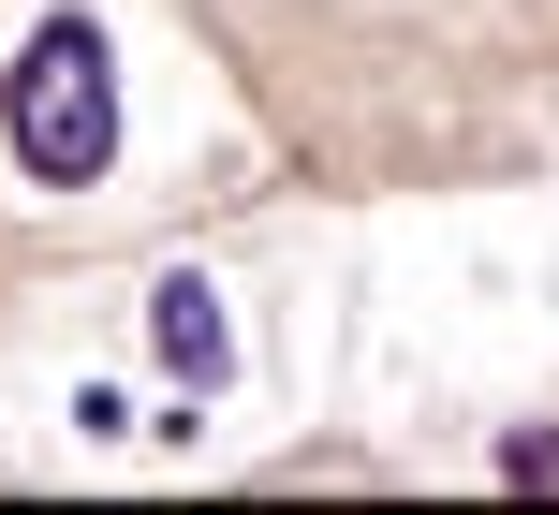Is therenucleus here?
Wrapping results in <instances>:
<instances>
[{"mask_svg":"<svg viewBox=\"0 0 559 515\" xmlns=\"http://www.w3.org/2000/svg\"><path fill=\"white\" fill-rule=\"evenodd\" d=\"M147 339H163V369L192 383V398L236 369V324H222V295H206V280H163V295H147Z\"/></svg>","mask_w":559,"mask_h":515,"instance_id":"2","label":"nucleus"},{"mask_svg":"<svg viewBox=\"0 0 559 515\" xmlns=\"http://www.w3.org/2000/svg\"><path fill=\"white\" fill-rule=\"evenodd\" d=\"M0 133H15L29 177H59V192H88V177L118 163V59L88 15H45L29 29V59L0 74Z\"/></svg>","mask_w":559,"mask_h":515,"instance_id":"1","label":"nucleus"}]
</instances>
